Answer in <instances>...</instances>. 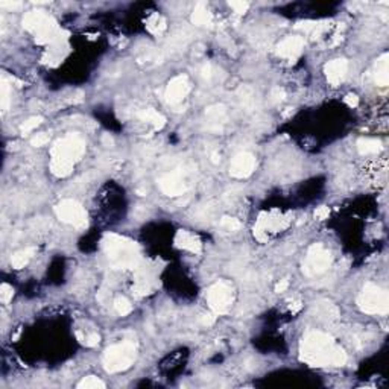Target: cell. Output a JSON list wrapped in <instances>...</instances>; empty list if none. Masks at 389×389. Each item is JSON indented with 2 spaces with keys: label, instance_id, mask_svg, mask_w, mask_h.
<instances>
[{
  "label": "cell",
  "instance_id": "6da1fadb",
  "mask_svg": "<svg viewBox=\"0 0 389 389\" xmlns=\"http://www.w3.org/2000/svg\"><path fill=\"white\" fill-rule=\"evenodd\" d=\"M300 359L316 368L324 366H342L347 362V354L335 339L321 332L307 333L300 344Z\"/></svg>",
  "mask_w": 389,
  "mask_h": 389
},
{
  "label": "cell",
  "instance_id": "7a4b0ae2",
  "mask_svg": "<svg viewBox=\"0 0 389 389\" xmlns=\"http://www.w3.org/2000/svg\"><path fill=\"white\" fill-rule=\"evenodd\" d=\"M85 152V140L79 134H69L64 138L55 142L51 155V172L55 177H69L75 163L81 160Z\"/></svg>",
  "mask_w": 389,
  "mask_h": 389
},
{
  "label": "cell",
  "instance_id": "3957f363",
  "mask_svg": "<svg viewBox=\"0 0 389 389\" xmlns=\"http://www.w3.org/2000/svg\"><path fill=\"white\" fill-rule=\"evenodd\" d=\"M102 250L116 268L134 269L140 263V248L135 242L119 234H105L102 239Z\"/></svg>",
  "mask_w": 389,
  "mask_h": 389
},
{
  "label": "cell",
  "instance_id": "277c9868",
  "mask_svg": "<svg viewBox=\"0 0 389 389\" xmlns=\"http://www.w3.org/2000/svg\"><path fill=\"white\" fill-rule=\"evenodd\" d=\"M23 27L29 32L35 34V40L40 44L44 43H53L59 37V30L56 22L49 17L44 11H30L25 15Z\"/></svg>",
  "mask_w": 389,
  "mask_h": 389
},
{
  "label": "cell",
  "instance_id": "5b68a950",
  "mask_svg": "<svg viewBox=\"0 0 389 389\" xmlns=\"http://www.w3.org/2000/svg\"><path fill=\"white\" fill-rule=\"evenodd\" d=\"M137 357V350L134 344L131 342H122V344H116L108 347L104 353L102 363L106 372L114 374V372H120L128 369Z\"/></svg>",
  "mask_w": 389,
  "mask_h": 389
},
{
  "label": "cell",
  "instance_id": "8992f818",
  "mask_svg": "<svg viewBox=\"0 0 389 389\" xmlns=\"http://www.w3.org/2000/svg\"><path fill=\"white\" fill-rule=\"evenodd\" d=\"M357 304L368 315H386L389 312V295L380 286L368 283L357 298Z\"/></svg>",
  "mask_w": 389,
  "mask_h": 389
},
{
  "label": "cell",
  "instance_id": "52a82bcc",
  "mask_svg": "<svg viewBox=\"0 0 389 389\" xmlns=\"http://www.w3.org/2000/svg\"><path fill=\"white\" fill-rule=\"evenodd\" d=\"M290 217L286 214H282L278 211L271 213H261L259 216V221L254 227V236L260 242H266L269 233H280L289 227Z\"/></svg>",
  "mask_w": 389,
  "mask_h": 389
},
{
  "label": "cell",
  "instance_id": "ba28073f",
  "mask_svg": "<svg viewBox=\"0 0 389 389\" xmlns=\"http://www.w3.org/2000/svg\"><path fill=\"white\" fill-rule=\"evenodd\" d=\"M332 263V254L329 250H325L322 243H315L309 248L307 257L303 263V272L307 277L319 275L329 269Z\"/></svg>",
  "mask_w": 389,
  "mask_h": 389
},
{
  "label": "cell",
  "instance_id": "9c48e42d",
  "mask_svg": "<svg viewBox=\"0 0 389 389\" xmlns=\"http://www.w3.org/2000/svg\"><path fill=\"white\" fill-rule=\"evenodd\" d=\"M207 303L211 312L216 315H225L233 304V287L227 282H217L207 290Z\"/></svg>",
  "mask_w": 389,
  "mask_h": 389
},
{
  "label": "cell",
  "instance_id": "30bf717a",
  "mask_svg": "<svg viewBox=\"0 0 389 389\" xmlns=\"http://www.w3.org/2000/svg\"><path fill=\"white\" fill-rule=\"evenodd\" d=\"M55 213L59 221L70 224L76 228L87 227V211L75 199H64L55 207Z\"/></svg>",
  "mask_w": 389,
  "mask_h": 389
},
{
  "label": "cell",
  "instance_id": "8fae6325",
  "mask_svg": "<svg viewBox=\"0 0 389 389\" xmlns=\"http://www.w3.org/2000/svg\"><path fill=\"white\" fill-rule=\"evenodd\" d=\"M256 164H257V160L251 152H240L233 158L230 164V175L239 178V180L248 178L254 172Z\"/></svg>",
  "mask_w": 389,
  "mask_h": 389
},
{
  "label": "cell",
  "instance_id": "7c38bea8",
  "mask_svg": "<svg viewBox=\"0 0 389 389\" xmlns=\"http://www.w3.org/2000/svg\"><path fill=\"white\" fill-rule=\"evenodd\" d=\"M189 91H190V85H189L187 76L180 75V76H175L174 79L169 82L164 98H166L167 104L177 105L185 99V96L189 95Z\"/></svg>",
  "mask_w": 389,
  "mask_h": 389
},
{
  "label": "cell",
  "instance_id": "4fadbf2b",
  "mask_svg": "<svg viewBox=\"0 0 389 389\" xmlns=\"http://www.w3.org/2000/svg\"><path fill=\"white\" fill-rule=\"evenodd\" d=\"M158 185L164 195L167 196H181L187 190V184H185L184 178L178 172L166 174L158 180Z\"/></svg>",
  "mask_w": 389,
  "mask_h": 389
},
{
  "label": "cell",
  "instance_id": "5bb4252c",
  "mask_svg": "<svg viewBox=\"0 0 389 389\" xmlns=\"http://www.w3.org/2000/svg\"><path fill=\"white\" fill-rule=\"evenodd\" d=\"M303 48H304L303 37H298V35L287 37L277 46V55L293 63V61L301 55Z\"/></svg>",
  "mask_w": 389,
  "mask_h": 389
},
{
  "label": "cell",
  "instance_id": "9a60e30c",
  "mask_svg": "<svg viewBox=\"0 0 389 389\" xmlns=\"http://www.w3.org/2000/svg\"><path fill=\"white\" fill-rule=\"evenodd\" d=\"M348 72V61L344 58L333 59L329 64L325 66V76L333 87H337L342 81L345 79Z\"/></svg>",
  "mask_w": 389,
  "mask_h": 389
},
{
  "label": "cell",
  "instance_id": "2e32d148",
  "mask_svg": "<svg viewBox=\"0 0 389 389\" xmlns=\"http://www.w3.org/2000/svg\"><path fill=\"white\" fill-rule=\"evenodd\" d=\"M174 242H175V246L180 248V250H185L189 253H193V254H199L202 250V243H201L199 237L195 236L193 233H189L185 230H180L177 233Z\"/></svg>",
  "mask_w": 389,
  "mask_h": 389
},
{
  "label": "cell",
  "instance_id": "e0dca14e",
  "mask_svg": "<svg viewBox=\"0 0 389 389\" xmlns=\"http://www.w3.org/2000/svg\"><path fill=\"white\" fill-rule=\"evenodd\" d=\"M225 106L224 105H213V106H208L207 111H206V117L207 120L210 122V130H214V131H219L221 130V123L222 120L225 119Z\"/></svg>",
  "mask_w": 389,
  "mask_h": 389
},
{
  "label": "cell",
  "instance_id": "ac0fdd59",
  "mask_svg": "<svg viewBox=\"0 0 389 389\" xmlns=\"http://www.w3.org/2000/svg\"><path fill=\"white\" fill-rule=\"evenodd\" d=\"M388 59L389 55L383 53L376 63V73H374V79L379 87H386L389 84V69H388Z\"/></svg>",
  "mask_w": 389,
  "mask_h": 389
},
{
  "label": "cell",
  "instance_id": "d6986e66",
  "mask_svg": "<svg viewBox=\"0 0 389 389\" xmlns=\"http://www.w3.org/2000/svg\"><path fill=\"white\" fill-rule=\"evenodd\" d=\"M138 119L151 123L155 130H161L166 125V117L163 114H160L158 111H155L154 108H148V110L140 111L138 113Z\"/></svg>",
  "mask_w": 389,
  "mask_h": 389
},
{
  "label": "cell",
  "instance_id": "ffe728a7",
  "mask_svg": "<svg viewBox=\"0 0 389 389\" xmlns=\"http://www.w3.org/2000/svg\"><path fill=\"white\" fill-rule=\"evenodd\" d=\"M211 22V14L206 3H198L192 14V23L195 26H207Z\"/></svg>",
  "mask_w": 389,
  "mask_h": 389
},
{
  "label": "cell",
  "instance_id": "44dd1931",
  "mask_svg": "<svg viewBox=\"0 0 389 389\" xmlns=\"http://www.w3.org/2000/svg\"><path fill=\"white\" fill-rule=\"evenodd\" d=\"M37 253L35 248H26V250H22L19 253H15L11 259V264L14 269H22L25 268L26 264L29 263V260L34 257V254Z\"/></svg>",
  "mask_w": 389,
  "mask_h": 389
},
{
  "label": "cell",
  "instance_id": "7402d4cb",
  "mask_svg": "<svg viewBox=\"0 0 389 389\" xmlns=\"http://www.w3.org/2000/svg\"><path fill=\"white\" fill-rule=\"evenodd\" d=\"M357 149L362 155L377 154L382 149V143L377 138H359L357 140Z\"/></svg>",
  "mask_w": 389,
  "mask_h": 389
},
{
  "label": "cell",
  "instance_id": "603a6c76",
  "mask_svg": "<svg viewBox=\"0 0 389 389\" xmlns=\"http://www.w3.org/2000/svg\"><path fill=\"white\" fill-rule=\"evenodd\" d=\"M132 290H134L135 297H145V295L151 293V290H152L151 280H148L146 277H142V275H137L135 286H134Z\"/></svg>",
  "mask_w": 389,
  "mask_h": 389
},
{
  "label": "cell",
  "instance_id": "cb8c5ba5",
  "mask_svg": "<svg viewBox=\"0 0 389 389\" xmlns=\"http://www.w3.org/2000/svg\"><path fill=\"white\" fill-rule=\"evenodd\" d=\"M78 388L79 389H104L105 383L95 376H88V377H84L79 383H78Z\"/></svg>",
  "mask_w": 389,
  "mask_h": 389
},
{
  "label": "cell",
  "instance_id": "d4e9b609",
  "mask_svg": "<svg viewBox=\"0 0 389 389\" xmlns=\"http://www.w3.org/2000/svg\"><path fill=\"white\" fill-rule=\"evenodd\" d=\"M148 29L151 30V32L154 34H160L163 32V30L166 29V22L164 19L161 17V15H152V17L148 20Z\"/></svg>",
  "mask_w": 389,
  "mask_h": 389
},
{
  "label": "cell",
  "instance_id": "484cf974",
  "mask_svg": "<svg viewBox=\"0 0 389 389\" xmlns=\"http://www.w3.org/2000/svg\"><path fill=\"white\" fill-rule=\"evenodd\" d=\"M114 309H116V312L122 316H125L128 313H131V310H132V306L131 303L125 298V297H117L114 300Z\"/></svg>",
  "mask_w": 389,
  "mask_h": 389
},
{
  "label": "cell",
  "instance_id": "4316f807",
  "mask_svg": "<svg viewBox=\"0 0 389 389\" xmlns=\"http://www.w3.org/2000/svg\"><path fill=\"white\" fill-rule=\"evenodd\" d=\"M316 307L319 309V313L322 315V316H325V318H336L337 316V309L332 304V303H329V301H324V303H318L316 304Z\"/></svg>",
  "mask_w": 389,
  "mask_h": 389
},
{
  "label": "cell",
  "instance_id": "83f0119b",
  "mask_svg": "<svg viewBox=\"0 0 389 389\" xmlns=\"http://www.w3.org/2000/svg\"><path fill=\"white\" fill-rule=\"evenodd\" d=\"M41 122H43V117H40V116H35V117L27 119L26 122L22 123V127H20L22 134H27V132H30V131H34V130L40 125Z\"/></svg>",
  "mask_w": 389,
  "mask_h": 389
},
{
  "label": "cell",
  "instance_id": "f1b7e54d",
  "mask_svg": "<svg viewBox=\"0 0 389 389\" xmlns=\"http://www.w3.org/2000/svg\"><path fill=\"white\" fill-rule=\"evenodd\" d=\"M76 336L81 340V344H84L87 347H96V345H99V340H101V336L98 333H90L87 336H82L79 332H78Z\"/></svg>",
  "mask_w": 389,
  "mask_h": 389
},
{
  "label": "cell",
  "instance_id": "f546056e",
  "mask_svg": "<svg viewBox=\"0 0 389 389\" xmlns=\"http://www.w3.org/2000/svg\"><path fill=\"white\" fill-rule=\"evenodd\" d=\"M239 98H240V101H242V104L245 105V106H253V102H254V93H253V90L250 88V87H242L240 90H239Z\"/></svg>",
  "mask_w": 389,
  "mask_h": 389
},
{
  "label": "cell",
  "instance_id": "4dcf8cb0",
  "mask_svg": "<svg viewBox=\"0 0 389 389\" xmlns=\"http://www.w3.org/2000/svg\"><path fill=\"white\" fill-rule=\"evenodd\" d=\"M0 93H2V110L6 111L8 105H9V84L6 81V78H2V84H0Z\"/></svg>",
  "mask_w": 389,
  "mask_h": 389
},
{
  "label": "cell",
  "instance_id": "1f68e13d",
  "mask_svg": "<svg viewBox=\"0 0 389 389\" xmlns=\"http://www.w3.org/2000/svg\"><path fill=\"white\" fill-rule=\"evenodd\" d=\"M221 227L225 228V230H228V231H236V230H239L242 225H240V222L236 219V217L224 216L222 219H221Z\"/></svg>",
  "mask_w": 389,
  "mask_h": 389
},
{
  "label": "cell",
  "instance_id": "d6a6232c",
  "mask_svg": "<svg viewBox=\"0 0 389 389\" xmlns=\"http://www.w3.org/2000/svg\"><path fill=\"white\" fill-rule=\"evenodd\" d=\"M12 297H14V289L9 285L3 283L2 286H0V300H2L5 304H8L12 300Z\"/></svg>",
  "mask_w": 389,
  "mask_h": 389
},
{
  "label": "cell",
  "instance_id": "836d02e7",
  "mask_svg": "<svg viewBox=\"0 0 389 389\" xmlns=\"http://www.w3.org/2000/svg\"><path fill=\"white\" fill-rule=\"evenodd\" d=\"M48 143H49V135L44 134V132L37 134L35 137H32V140H30V145H32L34 148H41V146H46Z\"/></svg>",
  "mask_w": 389,
  "mask_h": 389
},
{
  "label": "cell",
  "instance_id": "e575fe53",
  "mask_svg": "<svg viewBox=\"0 0 389 389\" xmlns=\"http://www.w3.org/2000/svg\"><path fill=\"white\" fill-rule=\"evenodd\" d=\"M228 5L233 9H234V12L239 14V15H243L248 11V8H250V3H248V2H236V0H233V2H228Z\"/></svg>",
  "mask_w": 389,
  "mask_h": 389
},
{
  "label": "cell",
  "instance_id": "d590c367",
  "mask_svg": "<svg viewBox=\"0 0 389 389\" xmlns=\"http://www.w3.org/2000/svg\"><path fill=\"white\" fill-rule=\"evenodd\" d=\"M286 98V93L283 88H280V87H274L271 90V101L274 104H278V102H282L283 99Z\"/></svg>",
  "mask_w": 389,
  "mask_h": 389
},
{
  "label": "cell",
  "instance_id": "8d00e7d4",
  "mask_svg": "<svg viewBox=\"0 0 389 389\" xmlns=\"http://www.w3.org/2000/svg\"><path fill=\"white\" fill-rule=\"evenodd\" d=\"M329 216H330V208H329V207L321 206V207H318V208L315 210V217H316V219H319V221L327 219V217H329Z\"/></svg>",
  "mask_w": 389,
  "mask_h": 389
},
{
  "label": "cell",
  "instance_id": "74e56055",
  "mask_svg": "<svg viewBox=\"0 0 389 389\" xmlns=\"http://www.w3.org/2000/svg\"><path fill=\"white\" fill-rule=\"evenodd\" d=\"M199 322L202 325H207V327L213 325L216 322V313H204V315L199 318Z\"/></svg>",
  "mask_w": 389,
  "mask_h": 389
},
{
  "label": "cell",
  "instance_id": "f35d334b",
  "mask_svg": "<svg viewBox=\"0 0 389 389\" xmlns=\"http://www.w3.org/2000/svg\"><path fill=\"white\" fill-rule=\"evenodd\" d=\"M344 102H345L350 108H354V106L359 105V98H357L356 95H347V96L344 98Z\"/></svg>",
  "mask_w": 389,
  "mask_h": 389
},
{
  "label": "cell",
  "instance_id": "ab89813d",
  "mask_svg": "<svg viewBox=\"0 0 389 389\" xmlns=\"http://www.w3.org/2000/svg\"><path fill=\"white\" fill-rule=\"evenodd\" d=\"M287 287H289V282H287V280L286 278L285 280H280V283H277V286H275V292L277 293H283V292L287 290Z\"/></svg>",
  "mask_w": 389,
  "mask_h": 389
},
{
  "label": "cell",
  "instance_id": "60d3db41",
  "mask_svg": "<svg viewBox=\"0 0 389 389\" xmlns=\"http://www.w3.org/2000/svg\"><path fill=\"white\" fill-rule=\"evenodd\" d=\"M201 75H202V78H204V79H210V78H211V66L210 64H206L204 67H202V70H201Z\"/></svg>",
  "mask_w": 389,
  "mask_h": 389
},
{
  "label": "cell",
  "instance_id": "b9f144b4",
  "mask_svg": "<svg viewBox=\"0 0 389 389\" xmlns=\"http://www.w3.org/2000/svg\"><path fill=\"white\" fill-rule=\"evenodd\" d=\"M0 6L2 8H9V9H17L22 6L20 2H0Z\"/></svg>",
  "mask_w": 389,
  "mask_h": 389
},
{
  "label": "cell",
  "instance_id": "7bdbcfd3",
  "mask_svg": "<svg viewBox=\"0 0 389 389\" xmlns=\"http://www.w3.org/2000/svg\"><path fill=\"white\" fill-rule=\"evenodd\" d=\"M102 142H104V145L105 146H108V148H111L113 146V138L108 135V134H105L104 137H102Z\"/></svg>",
  "mask_w": 389,
  "mask_h": 389
},
{
  "label": "cell",
  "instance_id": "ee69618b",
  "mask_svg": "<svg viewBox=\"0 0 389 389\" xmlns=\"http://www.w3.org/2000/svg\"><path fill=\"white\" fill-rule=\"evenodd\" d=\"M301 307H303L301 301H293V303H290V310H292V312H298V310H301Z\"/></svg>",
  "mask_w": 389,
  "mask_h": 389
},
{
  "label": "cell",
  "instance_id": "f6af8a7d",
  "mask_svg": "<svg viewBox=\"0 0 389 389\" xmlns=\"http://www.w3.org/2000/svg\"><path fill=\"white\" fill-rule=\"evenodd\" d=\"M219 160H221V157H219V155H217L216 152H214V154H211V161H213L214 164L219 163Z\"/></svg>",
  "mask_w": 389,
  "mask_h": 389
}]
</instances>
